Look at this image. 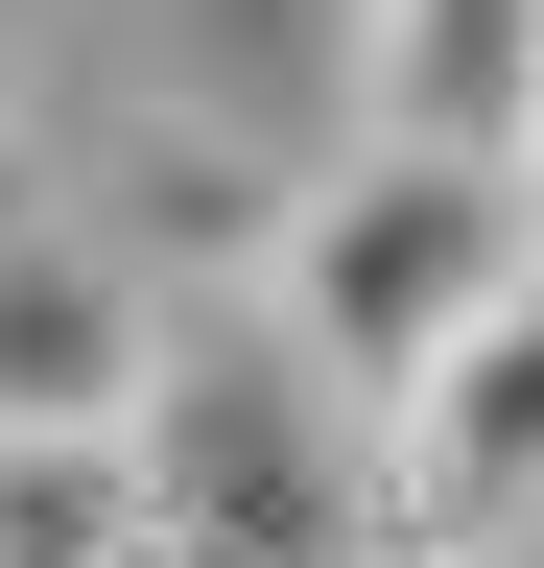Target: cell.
Wrapping results in <instances>:
<instances>
[{
	"mask_svg": "<svg viewBox=\"0 0 544 568\" xmlns=\"http://www.w3.org/2000/svg\"><path fill=\"white\" fill-rule=\"evenodd\" d=\"M143 355H166L143 261L72 237V213H0V426H119V403H143Z\"/></svg>",
	"mask_w": 544,
	"mask_h": 568,
	"instance_id": "3",
	"label": "cell"
},
{
	"mask_svg": "<svg viewBox=\"0 0 544 568\" xmlns=\"http://www.w3.org/2000/svg\"><path fill=\"white\" fill-rule=\"evenodd\" d=\"M402 497H427V521H544V284L521 308H473L427 379H402Z\"/></svg>",
	"mask_w": 544,
	"mask_h": 568,
	"instance_id": "4",
	"label": "cell"
},
{
	"mask_svg": "<svg viewBox=\"0 0 544 568\" xmlns=\"http://www.w3.org/2000/svg\"><path fill=\"white\" fill-rule=\"evenodd\" d=\"M119 450H143V568H356V521L402 497L379 403L331 379L260 284H237V308H166Z\"/></svg>",
	"mask_w": 544,
	"mask_h": 568,
	"instance_id": "1",
	"label": "cell"
},
{
	"mask_svg": "<svg viewBox=\"0 0 544 568\" xmlns=\"http://www.w3.org/2000/svg\"><path fill=\"white\" fill-rule=\"evenodd\" d=\"M0 568H143V450L119 426H0Z\"/></svg>",
	"mask_w": 544,
	"mask_h": 568,
	"instance_id": "6",
	"label": "cell"
},
{
	"mask_svg": "<svg viewBox=\"0 0 544 568\" xmlns=\"http://www.w3.org/2000/svg\"><path fill=\"white\" fill-rule=\"evenodd\" d=\"M521 166H544V119H521Z\"/></svg>",
	"mask_w": 544,
	"mask_h": 568,
	"instance_id": "7",
	"label": "cell"
},
{
	"mask_svg": "<svg viewBox=\"0 0 544 568\" xmlns=\"http://www.w3.org/2000/svg\"><path fill=\"white\" fill-rule=\"evenodd\" d=\"M521 284H544V166H521V142L356 119L285 213H260V308H285V332H308L379 426H402V379H427L473 308H521Z\"/></svg>",
	"mask_w": 544,
	"mask_h": 568,
	"instance_id": "2",
	"label": "cell"
},
{
	"mask_svg": "<svg viewBox=\"0 0 544 568\" xmlns=\"http://www.w3.org/2000/svg\"><path fill=\"white\" fill-rule=\"evenodd\" d=\"M356 119L521 142L544 119V0H356Z\"/></svg>",
	"mask_w": 544,
	"mask_h": 568,
	"instance_id": "5",
	"label": "cell"
}]
</instances>
